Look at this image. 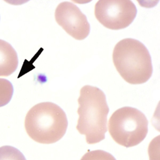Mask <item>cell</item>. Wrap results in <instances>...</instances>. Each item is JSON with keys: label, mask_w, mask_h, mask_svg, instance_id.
<instances>
[{"label": "cell", "mask_w": 160, "mask_h": 160, "mask_svg": "<svg viewBox=\"0 0 160 160\" xmlns=\"http://www.w3.org/2000/svg\"><path fill=\"white\" fill-rule=\"evenodd\" d=\"M76 128L86 137L89 144L99 143L105 138L109 108L102 91L97 87L84 86L80 90Z\"/></svg>", "instance_id": "1"}, {"label": "cell", "mask_w": 160, "mask_h": 160, "mask_svg": "<svg viewBox=\"0 0 160 160\" xmlns=\"http://www.w3.org/2000/svg\"><path fill=\"white\" fill-rule=\"evenodd\" d=\"M68 120L64 111L50 102H42L28 111L25 126L30 137L41 144H50L60 140L66 133Z\"/></svg>", "instance_id": "2"}, {"label": "cell", "mask_w": 160, "mask_h": 160, "mask_svg": "<svg viewBox=\"0 0 160 160\" xmlns=\"http://www.w3.org/2000/svg\"><path fill=\"white\" fill-rule=\"evenodd\" d=\"M113 61L117 71L124 80L133 85L149 80L152 73L151 58L142 43L127 38L115 46Z\"/></svg>", "instance_id": "3"}, {"label": "cell", "mask_w": 160, "mask_h": 160, "mask_svg": "<svg viewBox=\"0 0 160 160\" xmlns=\"http://www.w3.org/2000/svg\"><path fill=\"white\" fill-rule=\"evenodd\" d=\"M148 120L137 108H122L114 112L108 122V131L114 141L126 147L141 143L148 132Z\"/></svg>", "instance_id": "4"}, {"label": "cell", "mask_w": 160, "mask_h": 160, "mask_svg": "<svg viewBox=\"0 0 160 160\" xmlns=\"http://www.w3.org/2000/svg\"><path fill=\"white\" fill-rule=\"evenodd\" d=\"M137 13L135 5L130 0H100L94 9L99 22L105 28L116 30L128 27Z\"/></svg>", "instance_id": "5"}, {"label": "cell", "mask_w": 160, "mask_h": 160, "mask_svg": "<svg viewBox=\"0 0 160 160\" xmlns=\"http://www.w3.org/2000/svg\"><path fill=\"white\" fill-rule=\"evenodd\" d=\"M55 18L58 24L76 40H84L89 34L90 26L87 17L72 2L60 3L55 12Z\"/></svg>", "instance_id": "6"}, {"label": "cell", "mask_w": 160, "mask_h": 160, "mask_svg": "<svg viewBox=\"0 0 160 160\" xmlns=\"http://www.w3.org/2000/svg\"><path fill=\"white\" fill-rule=\"evenodd\" d=\"M18 64L15 50L9 43L0 40V76L11 75L15 72Z\"/></svg>", "instance_id": "7"}, {"label": "cell", "mask_w": 160, "mask_h": 160, "mask_svg": "<svg viewBox=\"0 0 160 160\" xmlns=\"http://www.w3.org/2000/svg\"><path fill=\"white\" fill-rule=\"evenodd\" d=\"M13 92V87L10 81L4 78H0V107L9 103Z\"/></svg>", "instance_id": "8"}, {"label": "cell", "mask_w": 160, "mask_h": 160, "mask_svg": "<svg viewBox=\"0 0 160 160\" xmlns=\"http://www.w3.org/2000/svg\"><path fill=\"white\" fill-rule=\"evenodd\" d=\"M0 160H27L18 149L10 146L0 148Z\"/></svg>", "instance_id": "9"}, {"label": "cell", "mask_w": 160, "mask_h": 160, "mask_svg": "<svg viewBox=\"0 0 160 160\" xmlns=\"http://www.w3.org/2000/svg\"><path fill=\"white\" fill-rule=\"evenodd\" d=\"M80 160H116L109 152L102 150L88 152L84 154Z\"/></svg>", "instance_id": "10"}]
</instances>
